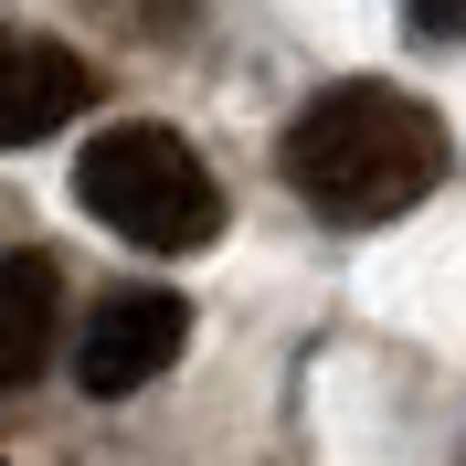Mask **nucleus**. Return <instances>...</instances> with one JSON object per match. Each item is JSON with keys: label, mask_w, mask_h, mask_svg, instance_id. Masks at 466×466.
Listing matches in <instances>:
<instances>
[{"label": "nucleus", "mask_w": 466, "mask_h": 466, "mask_svg": "<svg viewBox=\"0 0 466 466\" xmlns=\"http://www.w3.org/2000/svg\"><path fill=\"white\" fill-rule=\"evenodd\" d=\"M445 159H456L445 116L403 86H371V75L308 96L287 127V180L319 223H392L445 180Z\"/></svg>", "instance_id": "nucleus-1"}, {"label": "nucleus", "mask_w": 466, "mask_h": 466, "mask_svg": "<svg viewBox=\"0 0 466 466\" xmlns=\"http://www.w3.org/2000/svg\"><path fill=\"white\" fill-rule=\"evenodd\" d=\"M75 191H86V212L116 244H138V255H191V244L223 233V191H212L202 148L180 138V127H159V116L106 127V138L75 159Z\"/></svg>", "instance_id": "nucleus-2"}, {"label": "nucleus", "mask_w": 466, "mask_h": 466, "mask_svg": "<svg viewBox=\"0 0 466 466\" xmlns=\"http://www.w3.org/2000/svg\"><path fill=\"white\" fill-rule=\"evenodd\" d=\"M180 339H191V308H180L170 287H116L106 308L75 329V381H86L96 403H116V392H148V381L180 360Z\"/></svg>", "instance_id": "nucleus-3"}, {"label": "nucleus", "mask_w": 466, "mask_h": 466, "mask_svg": "<svg viewBox=\"0 0 466 466\" xmlns=\"http://www.w3.org/2000/svg\"><path fill=\"white\" fill-rule=\"evenodd\" d=\"M86 96H96L86 54H64V43H0V148L54 138L64 116H86Z\"/></svg>", "instance_id": "nucleus-4"}, {"label": "nucleus", "mask_w": 466, "mask_h": 466, "mask_svg": "<svg viewBox=\"0 0 466 466\" xmlns=\"http://www.w3.org/2000/svg\"><path fill=\"white\" fill-rule=\"evenodd\" d=\"M64 339V276L54 255H0V392H22V381H43V360H54Z\"/></svg>", "instance_id": "nucleus-5"}, {"label": "nucleus", "mask_w": 466, "mask_h": 466, "mask_svg": "<svg viewBox=\"0 0 466 466\" xmlns=\"http://www.w3.org/2000/svg\"><path fill=\"white\" fill-rule=\"evenodd\" d=\"M403 22L424 32V43H456V32H466V0H403Z\"/></svg>", "instance_id": "nucleus-6"}]
</instances>
